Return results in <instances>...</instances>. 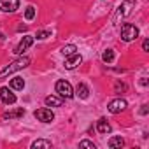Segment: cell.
Segmentation results:
<instances>
[{"instance_id":"obj_16","label":"cell","mask_w":149,"mask_h":149,"mask_svg":"<svg viewBox=\"0 0 149 149\" xmlns=\"http://www.w3.org/2000/svg\"><path fill=\"white\" fill-rule=\"evenodd\" d=\"M102 60H104L105 63H112V61H114V51H112V49H107V51H104V54H102Z\"/></svg>"},{"instance_id":"obj_5","label":"cell","mask_w":149,"mask_h":149,"mask_svg":"<svg viewBox=\"0 0 149 149\" xmlns=\"http://www.w3.org/2000/svg\"><path fill=\"white\" fill-rule=\"evenodd\" d=\"M0 100H2L6 105H13L14 102H16V95L9 90V88H0Z\"/></svg>"},{"instance_id":"obj_7","label":"cell","mask_w":149,"mask_h":149,"mask_svg":"<svg viewBox=\"0 0 149 149\" xmlns=\"http://www.w3.org/2000/svg\"><path fill=\"white\" fill-rule=\"evenodd\" d=\"M19 7V0H0V11L4 13H14Z\"/></svg>"},{"instance_id":"obj_9","label":"cell","mask_w":149,"mask_h":149,"mask_svg":"<svg viewBox=\"0 0 149 149\" xmlns=\"http://www.w3.org/2000/svg\"><path fill=\"white\" fill-rule=\"evenodd\" d=\"M81 61H83V58H81V54H70L67 60H65V68H68V70H72V68H76L77 65H81Z\"/></svg>"},{"instance_id":"obj_19","label":"cell","mask_w":149,"mask_h":149,"mask_svg":"<svg viewBox=\"0 0 149 149\" xmlns=\"http://www.w3.org/2000/svg\"><path fill=\"white\" fill-rule=\"evenodd\" d=\"M33 16H35V7H26V11H25V18L26 19H33Z\"/></svg>"},{"instance_id":"obj_22","label":"cell","mask_w":149,"mask_h":149,"mask_svg":"<svg viewBox=\"0 0 149 149\" xmlns=\"http://www.w3.org/2000/svg\"><path fill=\"white\" fill-rule=\"evenodd\" d=\"M79 146L81 147H91V149H95V144L90 142V140H83V142H79Z\"/></svg>"},{"instance_id":"obj_25","label":"cell","mask_w":149,"mask_h":149,"mask_svg":"<svg viewBox=\"0 0 149 149\" xmlns=\"http://www.w3.org/2000/svg\"><path fill=\"white\" fill-rule=\"evenodd\" d=\"M140 114H147V105H142V109H140Z\"/></svg>"},{"instance_id":"obj_4","label":"cell","mask_w":149,"mask_h":149,"mask_svg":"<svg viewBox=\"0 0 149 149\" xmlns=\"http://www.w3.org/2000/svg\"><path fill=\"white\" fill-rule=\"evenodd\" d=\"M107 109H109V112H112V114H119V112H123V111L126 109V102H125L123 98H116V100H111Z\"/></svg>"},{"instance_id":"obj_20","label":"cell","mask_w":149,"mask_h":149,"mask_svg":"<svg viewBox=\"0 0 149 149\" xmlns=\"http://www.w3.org/2000/svg\"><path fill=\"white\" fill-rule=\"evenodd\" d=\"M130 7H132V2L128 0V2H125V4H123V7H121V9H123V13H121V14H123V16H128V14H130Z\"/></svg>"},{"instance_id":"obj_11","label":"cell","mask_w":149,"mask_h":149,"mask_svg":"<svg viewBox=\"0 0 149 149\" xmlns=\"http://www.w3.org/2000/svg\"><path fill=\"white\" fill-rule=\"evenodd\" d=\"M97 130H98L100 133H109V132H111V125L107 123L105 118H100V119H98V123H97Z\"/></svg>"},{"instance_id":"obj_13","label":"cell","mask_w":149,"mask_h":149,"mask_svg":"<svg viewBox=\"0 0 149 149\" xmlns=\"http://www.w3.org/2000/svg\"><path fill=\"white\" fill-rule=\"evenodd\" d=\"M63 104V98H58V97H46V105L47 107H61Z\"/></svg>"},{"instance_id":"obj_2","label":"cell","mask_w":149,"mask_h":149,"mask_svg":"<svg viewBox=\"0 0 149 149\" xmlns=\"http://www.w3.org/2000/svg\"><path fill=\"white\" fill-rule=\"evenodd\" d=\"M137 37H139V28H137L135 25L125 23V25L121 26V39H123L125 42H130V40H133V39H137Z\"/></svg>"},{"instance_id":"obj_8","label":"cell","mask_w":149,"mask_h":149,"mask_svg":"<svg viewBox=\"0 0 149 149\" xmlns=\"http://www.w3.org/2000/svg\"><path fill=\"white\" fill-rule=\"evenodd\" d=\"M35 118L42 123H51L54 119V114L49 109H39V111H35Z\"/></svg>"},{"instance_id":"obj_23","label":"cell","mask_w":149,"mask_h":149,"mask_svg":"<svg viewBox=\"0 0 149 149\" xmlns=\"http://www.w3.org/2000/svg\"><path fill=\"white\" fill-rule=\"evenodd\" d=\"M125 90H126V86L123 83H116V91H125Z\"/></svg>"},{"instance_id":"obj_17","label":"cell","mask_w":149,"mask_h":149,"mask_svg":"<svg viewBox=\"0 0 149 149\" xmlns=\"http://www.w3.org/2000/svg\"><path fill=\"white\" fill-rule=\"evenodd\" d=\"M76 51H77V47L74 46V44H68V46H63V47H61V53H63L65 56H70V54H74Z\"/></svg>"},{"instance_id":"obj_3","label":"cell","mask_w":149,"mask_h":149,"mask_svg":"<svg viewBox=\"0 0 149 149\" xmlns=\"http://www.w3.org/2000/svg\"><path fill=\"white\" fill-rule=\"evenodd\" d=\"M56 93L61 98H72L74 97V90H72L70 83H67V81H58L56 83Z\"/></svg>"},{"instance_id":"obj_10","label":"cell","mask_w":149,"mask_h":149,"mask_svg":"<svg viewBox=\"0 0 149 149\" xmlns=\"http://www.w3.org/2000/svg\"><path fill=\"white\" fill-rule=\"evenodd\" d=\"M23 114H25V109H23V107H19V109H14V111L6 112L2 118H4V119H14V118H21Z\"/></svg>"},{"instance_id":"obj_18","label":"cell","mask_w":149,"mask_h":149,"mask_svg":"<svg viewBox=\"0 0 149 149\" xmlns=\"http://www.w3.org/2000/svg\"><path fill=\"white\" fill-rule=\"evenodd\" d=\"M32 147H51V142H49V140L39 139V140H35V142L32 144Z\"/></svg>"},{"instance_id":"obj_24","label":"cell","mask_w":149,"mask_h":149,"mask_svg":"<svg viewBox=\"0 0 149 149\" xmlns=\"http://www.w3.org/2000/svg\"><path fill=\"white\" fill-rule=\"evenodd\" d=\"M142 49H144V51L149 49V40H144V42H142Z\"/></svg>"},{"instance_id":"obj_6","label":"cell","mask_w":149,"mask_h":149,"mask_svg":"<svg viewBox=\"0 0 149 149\" xmlns=\"http://www.w3.org/2000/svg\"><path fill=\"white\" fill-rule=\"evenodd\" d=\"M32 44H33V37H32V35H25V37L21 39V42L16 46L14 53H16V54H23V53H25V51H26Z\"/></svg>"},{"instance_id":"obj_12","label":"cell","mask_w":149,"mask_h":149,"mask_svg":"<svg viewBox=\"0 0 149 149\" xmlns=\"http://www.w3.org/2000/svg\"><path fill=\"white\" fill-rule=\"evenodd\" d=\"M76 95L79 97V98H88V95H90V88L86 86V84H77V88H76Z\"/></svg>"},{"instance_id":"obj_14","label":"cell","mask_w":149,"mask_h":149,"mask_svg":"<svg viewBox=\"0 0 149 149\" xmlns=\"http://www.w3.org/2000/svg\"><path fill=\"white\" fill-rule=\"evenodd\" d=\"M9 86L13 90H23L25 88V81H23V77H14V79H11Z\"/></svg>"},{"instance_id":"obj_15","label":"cell","mask_w":149,"mask_h":149,"mask_svg":"<svg viewBox=\"0 0 149 149\" xmlns=\"http://www.w3.org/2000/svg\"><path fill=\"white\" fill-rule=\"evenodd\" d=\"M125 146V140L121 139V137H112L111 140H109V147H123Z\"/></svg>"},{"instance_id":"obj_1","label":"cell","mask_w":149,"mask_h":149,"mask_svg":"<svg viewBox=\"0 0 149 149\" xmlns=\"http://www.w3.org/2000/svg\"><path fill=\"white\" fill-rule=\"evenodd\" d=\"M28 65H30V58H26V56H23V58H18V60L11 61L7 67H4L2 70H0V79H4V77L11 76L13 72L21 70V68H25V67H28Z\"/></svg>"},{"instance_id":"obj_21","label":"cell","mask_w":149,"mask_h":149,"mask_svg":"<svg viewBox=\"0 0 149 149\" xmlns=\"http://www.w3.org/2000/svg\"><path fill=\"white\" fill-rule=\"evenodd\" d=\"M51 33L47 32V30H40V32H37V39H46V37H49Z\"/></svg>"}]
</instances>
